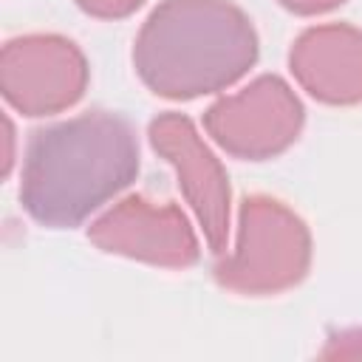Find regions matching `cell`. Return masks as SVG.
<instances>
[{"label": "cell", "mask_w": 362, "mask_h": 362, "mask_svg": "<svg viewBox=\"0 0 362 362\" xmlns=\"http://www.w3.org/2000/svg\"><path fill=\"white\" fill-rule=\"evenodd\" d=\"M139 173L136 130L124 116L90 110L31 130L20 198L25 212L54 229L82 223Z\"/></svg>", "instance_id": "6da1fadb"}, {"label": "cell", "mask_w": 362, "mask_h": 362, "mask_svg": "<svg viewBox=\"0 0 362 362\" xmlns=\"http://www.w3.org/2000/svg\"><path fill=\"white\" fill-rule=\"evenodd\" d=\"M85 82V59L62 37H25L3 51V93L28 116L74 105Z\"/></svg>", "instance_id": "5b68a950"}, {"label": "cell", "mask_w": 362, "mask_h": 362, "mask_svg": "<svg viewBox=\"0 0 362 362\" xmlns=\"http://www.w3.org/2000/svg\"><path fill=\"white\" fill-rule=\"evenodd\" d=\"M291 71L322 102H359L362 34L348 25L305 31L291 51Z\"/></svg>", "instance_id": "ba28073f"}, {"label": "cell", "mask_w": 362, "mask_h": 362, "mask_svg": "<svg viewBox=\"0 0 362 362\" xmlns=\"http://www.w3.org/2000/svg\"><path fill=\"white\" fill-rule=\"evenodd\" d=\"M280 3L297 14H314V11H328L342 0H280Z\"/></svg>", "instance_id": "30bf717a"}, {"label": "cell", "mask_w": 362, "mask_h": 362, "mask_svg": "<svg viewBox=\"0 0 362 362\" xmlns=\"http://www.w3.org/2000/svg\"><path fill=\"white\" fill-rule=\"evenodd\" d=\"M88 235L105 252H119L147 263L189 266L198 260V240L184 212L173 204L150 206L139 195L99 218Z\"/></svg>", "instance_id": "52a82bcc"}, {"label": "cell", "mask_w": 362, "mask_h": 362, "mask_svg": "<svg viewBox=\"0 0 362 362\" xmlns=\"http://www.w3.org/2000/svg\"><path fill=\"white\" fill-rule=\"evenodd\" d=\"M150 141L175 167L178 184L204 226L209 249L223 255L229 235V184L218 158L206 150L192 122L181 113H164L153 119Z\"/></svg>", "instance_id": "8992f818"}, {"label": "cell", "mask_w": 362, "mask_h": 362, "mask_svg": "<svg viewBox=\"0 0 362 362\" xmlns=\"http://www.w3.org/2000/svg\"><path fill=\"white\" fill-rule=\"evenodd\" d=\"M308 269V232L300 218L269 198H246L240 206V240L235 255L221 257L215 277L235 291H277L297 283Z\"/></svg>", "instance_id": "3957f363"}, {"label": "cell", "mask_w": 362, "mask_h": 362, "mask_svg": "<svg viewBox=\"0 0 362 362\" xmlns=\"http://www.w3.org/2000/svg\"><path fill=\"white\" fill-rule=\"evenodd\" d=\"M76 3L96 17H122L130 14L136 6H141V0H76Z\"/></svg>", "instance_id": "9c48e42d"}, {"label": "cell", "mask_w": 362, "mask_h": 362, "mask_svg": "<svg viewBox=\"0 0 362 362\" xmlns=\"http://www.w3.org/2000/svg\"><path fill=\"white\" fill-rule=\"evenodd\" d=\"M133 59L158 96L192 99L240 79L257 59V37L229 0H164L147 17Z\"/></svg>", "instance_id": "7a4b0ae2"}, {"label": "cell", "mask_w": 362, "mask_h": 362, "mask_svg": "<svg viewBox=\"0 0 362 362\" xmlns=\"http://www.w3.org/2000/svg\"><path fill=\"white\" fill-rule=\"evenodd\" d=\"M204 122L223 150L240 158H266L297 139L303 107L283 79L260 76L243 93L215 102Z\"/></svg>", "instance_id": "277c9868"}]
</instances>
